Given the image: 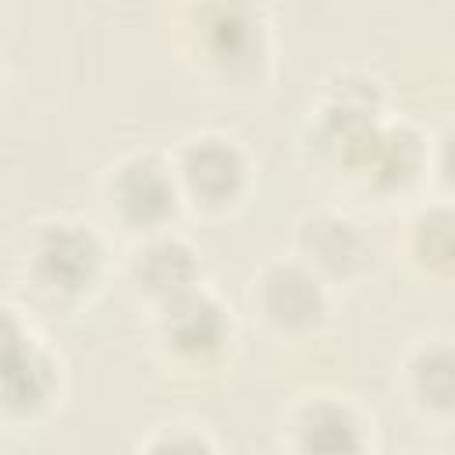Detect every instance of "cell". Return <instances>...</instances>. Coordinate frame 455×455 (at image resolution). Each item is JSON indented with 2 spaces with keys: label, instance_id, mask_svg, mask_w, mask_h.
<instances>
[{
  "label": "cell",
  "instance_id": "cell-1",
  "mask_svg": "<svg viewBox=\"0 0 455 455\" xmlns=\"http://www.w3.org/2000/svg\"><path fill=\"white\" fill-rule=\"evenodd\" d=\"M100 242L82 224H50L36 245V274L53 291H78L96 277Z\"/></svg>",
  "mask_w": 455,
  "mask_h": 455
},
{
  "label": "cell",
  "instance_id": "cell-2",
  "mask_svg": "<svg viewBox=\"0 0 455 455\" xmlns=\"http://www.w3.org/2000/svg\"><path fill=\"white\" fill-rule=\"evenodd\" d=\"M110 203L124 220L149 228L174 210V178L156 156H132L114 174Z\"/></svg>",
  "mask_w": 455,
  "mask_h": 455
},
{
  "label": "cell",
  "instance_id": "cell-3",
  "mask_svg": "<svg viewBox=\"0 0 455 455\" xmlns=\"http://www.w3.org/2000/svg\"><path fill=\"white\" fill-rule=\"evenodd\" d=\"M259 306L277 327H309L323 313V291L309 270L277 263L259 277Z\"/></svg>",
  "mask_w": 455,
  "mask_h": 455
},
{
  "label": "cell",
  "instance_id": "cell-4",
  "mask_svg": "<svg viewBox=\"0 0 455 455\" xmlns=\"http://www.w3.org/2000/svg\"><path fill=\"white\" fill-rule=\"evenodd\" d=\"M242 174H245V164H242V153L220 139V135H203L196 139L185 156H181V178L185 185L206 199V203H224L238 192L242 185Z\"/></svg>",
  "mask_w": 455,
  "mask_h": 455
},
{
  "label": "cell",
  "instance_id": "cell-5",
  "mask_svg": "<svg viewBox=\"0 0 455 455\" xmlns=\"http://www.w3.org/2000/svg\"><path fill=\"white\" fill-rule=\"evenodd\" d=\"M160 323H164V338L185 355H206L228 334L224 309L203 291H185V295L164 302Z\"/></svg>",
  "mask_w": 455,
  "mask_h": 455
},
{
  "label": "cell",
  "instance_id": "cell-6",
  "mask_svg": "<svg viewBox=\"0 0 455 455\" xmlns=\"http://www.w3.org/2000/svg\"><path fill=\"white\" fill-rule=\"evenodd\" d=\"M302 455H363V427L341 402H313L299 419Z\"/></svg>",
  "mask_w": 455,
  "mask_h": 455
},
{
  "label": "cell",
  "instance_id": "cell-7",
  "mask_svg": "<svg viewBox=\"0 0 455 455\" xmlns=\"http://www.w3.org/2000/svg\"><path fill=\"white\" fill-rule=\"evenodd\" d=\"M53 387V366L50 359L36 348L28 334L14 331V320H7V359H4V391L7 405L14 409H32L46 402Z\"/></svg>",
  "mask_w": 455,
  "mask_h": 455
},
{
  "label": "cell",
  "instance_id": "cell-8",
  "mask_svg": "<svg viewBox=\"0 0 455 455\" xmlns=\"http://www.w3.org/2000/svg\"><path fill=\"white\" fill-rule=\"evenodd\" d=\"M135 277L146 291L171 302V299L192 291V277H196L192 249L178 238H153L135 256Z\"/></svg>",
  "mask_w": 455,
  "mask_h": 455
},
{
  "label": "cell",
  "instance_id": "cell-9",
  "mask_svg": "<svg viewBox=\"0 0 455 455\" xmlns=\"http://www.w3.org/2000/svg\"><path fill=\"white\" fill-rule=\"evenodd\" d=\"M299 242L316 267L334 270V274H345L363 259V235L355 231L352 220H345L338 213L309 217L299 231Z\"/></svg>",
  "mask_w": 455,
  "mask_h": 455
},
{
  "label": "cell",
  "instance_id": "cell-10",
  "mask_svg": "<svg viewBox=\"0 0 455 455\" xmlns=\"http://www.w3.org/2000/svg\"><path fill=\"white\" fill-rule=\"evenodd\" d=\"M203 36L213 60H220L224 68L252 64V53H259V25H252L249 11L242 7H213Z\"/></svg>",
  "mask_w": 455,
  "mask_h": 455
},
{
  "label": "cell",
  "instance_id": "cell-11",
  "mask_svg": "<svg viewBox=\"0 0 455 455\" xmlns=\"http://www.w3.org/2000/svg\"><path fill=\"white\" fill-rule=\"evenodd\" d=\"M419 160H423L419 135L412 128H387L377 132L363 167L384 185H405L419 171Z\"/></svg>",
  "mask_w": 455,
  "mask_h": 455
},
{
  "label": "cell",
  "instance_id": "cell-12",
  "mask_svg": "<svg viewBox=\"0 0 455 455\" xmlns=\"http://www.w3.org/2000/svg\"><path fill=\"white\" fill-rule=\"evenodd\" d=\"M412 387L423 402L448 409L455 405V348L430 345L412 359Z\"/></svg>",
  "mask_w": 455,
  "mask_h": 455
},
{
  "label": "cell",
  "instance_id": "cell-13",
  "mask_svg": "<svg viewBox=\"0 0 455 455\" xmlns=\"http://www.w3.org/2000/svg\"><path fill=\"white\" fill-rule=\"evenodd\" d=\"M412 245L427 263L451 267L455 263V210L434 206V210L419 213L416 228H412Z\"/></svg>",
  "mask_w": 455,
  "mask_h": 455
},
{
  "label": "cell",
  "instance_id": "cell-14",
  "mask_svg": "<svg viewBox=\"0 0 455 455\" xmlns=\"http://www.w3.org/2000/svg\"><path fill=\"white\" fill-rule=\"evenodd\" d=\"M149 455H210V448L196 434H167L149 448Z\"/></svg>",
  "mask_w": 455,
  "mask_h": 455
},
{
  "label": "cell",
  "instance_id": "cell-15",
  "mask_svg": "<svg viewBox=\"0 0 455 455\" xmlns=\"http://www.w3.org/2000/svg\"><path fill=\"white\" fill-rule=\"evenodd\" d=\"M441 174L444 181L455 185V128L444 135V146H441Z\"/></svg>",
  "mask_w": 455,
  "mask_h": 455
}]
</instances>
